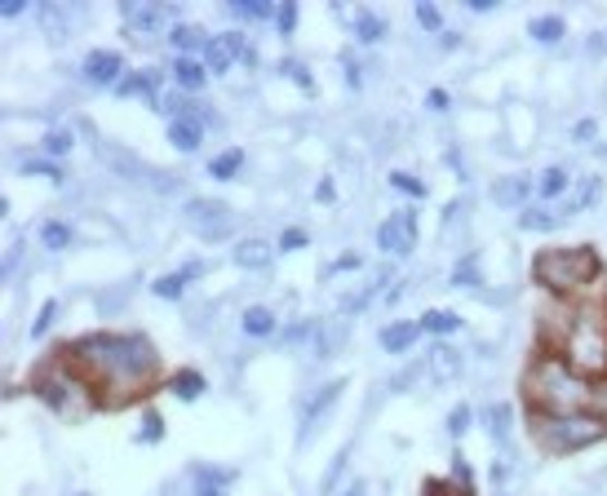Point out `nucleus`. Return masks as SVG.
Listing matches in <instances>:
<instances>
[{"mask_svg": "<svg viewBox=\"0 0 607 496\" xmlns=\"http://www.w3.org/2000/svg\"><path fill=\"white\" fill-rule=\"evenodd\" d=\"M72 360L85 364L116 403H129L133 395H143L147 382L156 377L160 368V350L147 341V337H116V332H98V337H85L72 346Z\"/></svg>", "mask_w": 607, "mask_h": 496, "instance_id": "obj_1", "label": "nucleus"}, {"mask_svg": "<svg viewBox=\"0 0 607 496\" xmlns=\"http://www.w3.org/2000/svg\"><path fill=\"white\" fill-rule=\"evenodd\" d=\"M523 386H527V399L536 403V412H550V416L590 412V403H594V382H585L581 373H572L568 360H559V354L536 360L527 368Z\"/></svg>", "mask_w": 607, "mask_h": 496, "instance_id": "obj_2", "label": "nucleus"}, {"mask_svg": "<svg viewBox=\"0 0 607 496\" xmlns=\"http://www.w3.org/2000/svg\"><path fill=\"white\" fill-rule=\"evenodd\" d=\"M532 439L546 452L563 457V452H576V448H590V444L607 439V421L594 416V412H568V416L536 412L532 416Z\"/></svg>", "mask_w": 607, "mask_h": 496, "instance_id": "obj_3", "label": "nucleus"}, {"mask_svg": "<svg viewBox=\"0 0 607 496\" xmlns=\"http://www.w3.org/2000/svg\"><path fill=\"white\" fill-rule=\"evenodd\" d=\"M36 395L49 403V412L66 425H76L94 412V386L72 373V364H49L40 377H36Z\"/></svg>", "mask_w": 607, "mask_h": 496, "instance_id": "obj_4", "label": "nucleus"}, {"mask_svg": "<svg viewBox=\"0 0 607 496\" xmlns=\"http://www.w3.org/2000/svg\"><path fill=\"white\" fill-rule=\"evenodd\" d=\"M563 360L581 377H607V315L598 311H576L563 337Z\"/></svg>", "mask_w": 607, "mask_h": 496, "instance_id": "obj_5", "label": "nucleus"}, {"mask_svg": "<svg viewBox=\"0 0 607 496\" xmlns=\"http://www.w3.org/2000/svg\"><path fill=\"white\" fill-rule=\"evenodd\" d=\"M532 275L550 293H576L598 275V257L590 249H546L532 262Z\"/></svg>", "mask_w": 607, "mask_h": 496, "instance_id": "obj_6", "label": "nucleus"}, {"mask_svg": "<svg viewBox=\"0 0 607 496\" xmlns=\"http://www.w3.org/2000/svg\"><path fill=\"white\" fill-rule=\"evenodd\" d=\"M186 227L199 240H227V231L235 227V218H231V208L222 199H191L186 204Z\"/></svg>", "mask_w": 607, "mask_h": 496, "instance_id": "obj_7", "label": "nucleus"}, {"mask_svg": "<svg viewBox=\"0 0 607 496\" xmlns=\"http://www.w3.org/2000/svg\"><path fill=\"white\" fill-rule=\"evenodd\" d=\"M377 244L386 253H409L417 244V218L413 213H394V218H386L381 231H377Z\"/></svg>", "mask_w": 607, "mask_h": 496, "instance_id": "obj_8", "label": "nucleus"}, {"mask_svg": "<svg viewBox=\"0 0 607 496\" xmlns=\"http://www.w3.org/2000/svg\"><path fill=\"white\" fill-rule=\"evenodd\" d=\"M342 399V382H332V386H324L315 399H306V408H302V431H298V444H311L315 439V431L324 425V416H328V408Z\"/></svg>", "mask_w": 607, "mask_h": 496, "instance_id": "obj_9", "label": "nucleus"}, {"mask_svg": "<svg viewBox=\"0 0 607 496\" xmlns=\"http://www.w3.org/2000/svg\"><path fill=\"white\" fill-rule=\"evenodd\" d=\"M85 81L89 85H120L124 81V58L120 53H107V49L89 53L85 58Z\"/></svg>", "mask_w": 607, "mask_h": 496, "instance_id": "obj_10", "label": "nucleus"}, {"mask_svg": "<svg viewBox=\"0 0 607 496\" xmlns=\"http://www.w3.org/2000/svg\"><path fill=\"white\" fill-rule=\"evenodd\" d=\"M276 249L280 244H266V240H244V244H235V266H244V270H266L271 266V257H276Z\"/></svg>", "mask_w": 607, "mask_h": 496, "instance_id": "obj_11", "label": "nucleus"}, {"mask_svg": "<svg viewBox=\"0 0 607 496\" xmlns=\"http://www.w3.org/2000/svg\"><path fill=\"white\" fill-rule=\"evenodd\" d=\"M124 19H129V32H133V36L147 40V36L160 27L165 5H124Z\"/></svg>", "mask_w": 607, "mask_h": 496, "instance_id": "obj_12", "label": "nucleus"}, {"mask_svg": "<svg viewBox=\"0 0 607 496\" xmlns=\"http://www.w3.org/2000/svg\"><path fill=\"white\" fill-rule=\"evenodd\" d=\"M169 142L178 152H195L199 142H205V124H199L195 116H178L173 124H169Z\"/></svg>", "mask_w": 607, "mask_h": 496, "instance_id": "obj_13", "label": "nucleus"}, {"mask_svg": "<svg viewBox=\"0 0 607 496\" xmlns=\"http://www.w3.org/2000/svg\"><path fill=\"white\" fill-rule=\"evenodd\" d=\"M240 36L235 32H227V36H218V40H209V49H205V58H209V71H227L235 58H240Z\"/></svg>", "mask_w": 607, "mask_h": 496, "instance_id": "obj_14", "label": "nucleus"}, {"mask_svg": "<svg viewBox=\"0 0 607 496\" xmlns=\"http://www.w3.org/2000/svg\"><path fill=\"white\" fill-rule=\"evenodd\" d=\"M417 337H422V324H390V328H381V350L403 354V350H413Z\"/></svg>", "mask_w": 607, "mask_h": 496, "instance_id": "obj_15", "label": "nucleus"}, {"mask_svg": "<svg viewBox=\"0 0 607 496\" xmlns=\"http://www.w3.org/2000/svg\"><path fill=\"white\" fill-rule=\"evenodd\" d=\"M493 199H497V208H523L527 182L523 178H501V182H493Z\"/></svg>", "mask_w": 607, "mask_h": 496, "instance_id": "obj_16", "label": "nucleus"}, {"mask_svg": "<svg viewBox=\"0 0 607 496\" xmlns=\"http://www.w3.org/2000/svg\"><path fill=\"white\" fill-rule=\"evenodd\" d=\"M430 368H435V377H439V382H457V373H461V354H457L452 346H435Z\"/></svg>", "mask_w": 607, "mask_h": 496, "instance_id": "obj_17", "label": "nucleus"}, {"mask_svg": "<svg viewBox=\"0 0 607 496\" xmlns=\"http://www.w3.org/2000/svg\"><path fill=\"white\" fill-rule=\"evenodd\" d=\"M205 76H209V71L199 66L195 58H178V62H173V81H178L182 89H199V85H205Z\"/></svg>", "mask_w": 607, "mask_h": 496, "instance_id": "obj_18", "label": "nucleus"}, {"mask_svg": "<svg viewBox=\"0 0 607 496\" xmlns=\"http://www.w3.org/2000/svg\"><path fill=\"white\" fill-rule=\"evenodd\" d=\"M244 332H248V337H271V332H276V315L266 311V306L244 311Z\"/></svg>", "mask_w": 607, "mask_h": 496, "instance_id": "obj_19", "label": "nucleus"}, {"mask_svg": "<svg viewBox=\"0 0 607 496\" xmlns=\"http://www.w3.org/2000/svg\"><path fill=\"white\" fill-rule=\"evenodd\" d=\"M532 40H542V45H559L563 40V19H532Z\"/></svg>", "mask_w": 607, "mask_h": 496, "instance_id": "obj_20", "label": "nucleus"}, {"mask_svg": "<svg viewBox=\"0 0 607 496\" xmlns=\"http://www.w3.org/2000/svg\"><path fill=\"white\" fill-rule=\"evenodd\" d=\"M169 390H173L178 399H199V395H205V377H199V373H178V377L169 382Z\"/></svg>", "mask_w": 607, "mask_h": 496, "instance_id": "obj_21", "label": "nucleus"}, {"mask_svg": "<svg viewBox=\"0 0 607 496\" xmlns=\"http://www.w3.org/2000/svg\"><path fill=\"white\" fill-rule=\"evenodd\" d=\"M191 275H199V266H186V270H178V275L156 279V293H160V298H182V289H186V279H191Z\"/></svg>", "mask_w": 607, "mask_h": 496, "instance_id": "obj_22", "label": "nucleus"}, {"mask_svg": "<svg viewBox=\"0 0 607 496\" xmlns=\"http://www.w3.org/2000/svg\"><path fill=\"white\" fill-rule=\"evenodd\" d=\"M120 94H124V98L138 94V98H151V107H160V102H156V81H151V76H124V81H120Z\"/></svg>", "mask_w": 607, "mask_h": 496, "instance_id": "obj_23", "label": "nucleus"}, {"mask_svg": "<svg viewBox=\"0 0 607 496\" xmlns=\"http://www.w3.org/2000/svg\"><path fill=\"white\" fill-rule=\"evenodd\" d=\"M598 195H603V182H598L594 173H585V178L576 182V199H572V208H594Z\"/></svg>", "mask_w": 607, "mask_h": 496, "instance_id": "obj_24", "label": "nucleus"}, {"mask_svg": "<svg viewBox=\"0 0 607 496\" xmlns=\"http://www.w3.org/2000/svg\"><path fill=\"white\" fill-rule=\"evenodd\" d=\"M422 328H426V332H435V337H448V332H457V328H461V319H457V315H448V311H430V315L422 319Z\"/></svg>", "mask_w": 607, "mask_h": 496, "instance_id": "obj_25", "label": "nucleus"}, {"mask_svg": "<svg viewBox=\"0 0 607 496\" xmlns=\"http://www.w3.org/2000/svg\"><path fill=\"white\" fill-rule=\"evenodd\" d=\"M40 240H45V249H66V244H72V227H62V222H45L40 227Z\"/></svg>", "mask_w": 607, "mask_h": 496, "instance_id": "obj_26", "label": "nucleus"}, {"mask_svg": "<svg viewBox=\"0 0 607 496\" xmlns=\"http://www.w3.org/2000/svg\"><path fill=\"white\" fill-rule=\"evenodd\" d=\"M510 408L506 403H497V408H488V435L497 439V444H506V435H510Z\"/></svg>", "mask_w": 607, "mask_h": 496, "instance_id": "obj_27", "label": "nucleus"}, {"mask_svg": "<svg viewBox=\"0 0 607 496\" xmlns=\"http://www.w3.org/2000/svg\"><path fill=\"white\" fill-rule=\"evenodd\" d=\"M563 186H568V169H546V178H542V199H555V195H563Z\"/></svg>", "mask_w": 607, "mask_h": 496, "instance_id": "obj_28", "label": "nucleus"}, {"mask_svg": "<svg viewBox=\"0 0 607 496\" xmlns=\"http://www.w3.org/2000/svg\"><path fill=\"white\" fill-rule=\"evenodd\" d=\"M355 36L373 45V40H381V36H386V27H381V19H377V14H360V19H355Z\"/></svg>", "mask_w": 607, "mask_h": 496, "instance_id": "obj_29", "label": "nucleus"}, {"mask_svg": "<svg viewBox=\"0 0 607 496\" xmlns=\"http://www.w3.org/2000/svg\"><path fill=\"white\" fill-rule=\"evenodd\" d=\"M173 45H178V49H209V40L199 36V27H186V23L173 27Z\"/></svg>", "mask_w": 607, "mask_h": 496, "instance_id": "obj_30", "label": "nucleus"}, {"mask_svg": "<svg viewBox=\"0 0 607 496\" xmlns=\"http://www.w3.org/2000/svg\"><path fill=\"white\" fill-rule=\"evenodd\" d=\"M240 165H244V156H240V152H222V156L209 165V173H214V178H235V169H240Z\"/></svg>", "mask_w": 607, "mask_h": 496, "instance_id": "obj_31", "label": "nucleus"}, {"mask_svg": "<svg viewBox=\"0 0 607 496\" xmlns=\"http://www.w3.org/2000/svg\"><path fill=\"white\" fill-rule=\"evenodd\" d=\"M559 227V218H555V213H523V231H555Z\"/></svg>", "mask_w": 607, "mask_h": 496, "instance_id": "obj_32", "label": "nucleus"}, {"mask_svg": "<svg viewBox=\"0 0 607 496\" xmlns=\"http://www.w3.org/2000/svg\"><path fill=\"white\" fill-rule=\"evenodd\" d=\"M479 279V262L475 257H465L457 270H452V283H457V289H465V283H475Z\"/></svg>", "mask_w": 607, "mask_h": 496, "instance_id": "obj_33", "label": "nucleus"}, {"mask_svg": "<svg viewBox=\"0 0 607 496\" xmlns=\"http://www.w3.org/2000/svg\"><path fill=\"white\" fill-rule=\"evenodd\" d=\"M45 152H53V156H66V152H72V133H62V129H53V133L45 137Z\"/></svg>", "mask_w": 607, "mask_h": 496, "instance_id": "obj_34", "label": "nucleus"}, {"mask_svg": "<svg viewBox=\"0 0 607 496\" xmlns=\"http://www.w3.org/2000/svg\"><path fill=\"white\" fill-rule=\"evenodd\" d=\"M276 23H280V36H293V23H298V5H280V10H276Z\"/></svg>", "mask_w": 607, "mask_h": 496, "instance_id": "obj_35", "label": "nucleus"}, {"mask_svg": "<svg viewBox=\"0 0 607 496\" xmlns=\"http://www.w3.org/2000/svg\"><path fill=\"white\" fill-rule=\"evenodd\" d=\"M293 249H306V231H298V227H289L280 235V253H293Z\"/></svg>", "mask_w": 607, "mask_h": 496, "instance_id": "obj_36", "label": "nucleus"}, {"mask_svg": "<svg viewBox=\"0 0 607 496\" xmlns=\"http://www.w3.org/2000/svg\"><path fill=\"white\" fill-rule=\"evenodd\" d=\"M590 412L607 421V377H603V382H594V403H590Z\"/></svg>", "mask_w": 607, "mask_h": 496, "instance_id": "obj_37", "label": "nucleus"}, {"mask_svg": "<svg viewBox=\"0 0 607 496\" xmlns=\"http://www.w3.org/2000/svg\"><path fill=\"white\" fill-rule=\"evenodd\" d=\"M165 435V416L160 412H147V425H143V439L151 444V439H160Z\"/></svg>", "mask_w": 607, "mask_h": 496, "instance_id": "obj_38", "label": "nucleus"}, {"mask_svg": "<svg viewBox=\"0 0 607 496\" xmlns=\"http://www.w3.org/2000/svg\"><path fill=\"white\" fill-rule=\"evenodd\" d=\"M45 27H53V45L66 40V27H62V10H45Z\"/></svg>", "mask_w": 607, "mask_h": 496, "instance_id": "obj_39", "label": "nucleus"}, {"mask_svg": "<svg viewBox=\"0 0 607 496\" xmlns=\"http://www.w3.org/2000/svg\"><path fill=\"white\" fill-rule=\"evenodd\" d=\"M23 173H32V178H58V165H49V160H27Z\"/></svg>", "mask_w": 607, "mask_h": 496, "instance_id": "obj_40", "label": "nucleus"}, {"mask_svg": "<svg viewBox=\"0 0 607 496\" xmlns=\"http://www.w3.org/2000/svg\"><path fill=\"white\" fill-rule=\"evenodd\" d=\"M342 470H347V452H342V457H337V461H332V470L324 474V492H328V496H332V487H337V479H342Z\"/></svg>", "mask_w": 607, "mask_h": 496, "instance_id": "obj_41", "label": "nucleus"}, {"mask_svg": "<svg viewBox=\"0 0 607 496\" xmlns=\"http://www.w3.org/2000/svg\"><path fill=\"white\" fill-rule=\"evenodd\" d=\"M417 19H422L426 32H439V10L435 5H417Z\"/></svg>", "mask_w": 607, "mask_h": 496, "instance_id": "obj_42", "label": "nucleus"}, {"mask_svg": "<svg viewBox=\"0 0 607 496\" xmlns=\"http://www.w3.org/2000/svg\"><path fill=\"white\" fill-rule=\"evenodd\" d=\"M465 425H470V408H457L452 421H448V431H452V435H465Z\"/></svg>", "mask_w": 607, "mask_h": 496, "instance_id": "obj_43", "label": "nucleus"}, {"mask_svg": "<svg viewBox=\"0 0 607 496\" xmlns=\"http://www.w3.org/2000/svg\"><path fill=\"white\" fill-rule=\"evenodd\" d=\"M390 182H394V186H399V191H409V195H422V191H426V186H422V182H417V178H403V173H394V178H390Z\"/></svg>", "mask_w": 607, "mask_h": 496, "instance_id": "obj_44", "label": "nucleus"}, {"mask_svg": "<svg viewBox=\"0 0 607 496\" xmlns=\"http://www.w3.org/2000/svg\"><path fill=\"white\" fill-rule=\"evenodd\" d=\"M53 315H58V306H53V302H49V306H45V311H40V319H36V328H32V332H36V337H45V328H49V324H53Z\"/></svg>", "mask_w": 607, "mask_h": 496, "instance_id": "obj_45", "label": "nucleus"}, {"mask_svg": "<svg viewBox=\"0 0 607 496\" xmlns=\"http://www.w3.org/2000/svg\"><path fill=\"white\" fill-rule=\"evenodd\" d=\"M426 102H430L435 111H448V94H444V89H430V94H426Z\"/></svg>", "mask_w": 607, "mask_h": 496, "instance_id": "obj_46", "label": "nucleus"}, {"mask_svg": "<svg viewBox=\"0 0 607 496\" xmlns=\"http://www.w3.org/2000/svg\"><path fill=\"white\" fill-rule=\"evenodd\" d=\"M27 5H23V0H5V5H0V14H5V19H19Z\"/></svg>", "mask_w": 607, "mask_h": 496, "instance_id": "obj_47", "label": "nucleus"}, {"mask_svg": "<svg viewBox=\"0 0 607 496\" xmlns=\"http://www.w3.org/2000/svg\"><path fill=\"white\" fill-rule=\"evenodd\" d=\"M332 496H368V483H351V487H342V492H332Z\"/></svg>", "mask_w": 607, "mask_h": 496, "instance_id": "obj_48", "label": "nucleus"}, {"mask_svg": "<svg viewBox=\"0 0 607 496\" xmlns=\"http://www.w3.org/2000/svg\"><path fill=\"white\" fill-rule=\"evenodd\" d=\"M590 133H594V120H581V124H576V137H581V142H585V137H590Z\"/></svg>", "mask_w": 607, "mask_h": 496, "instance_id": "obj_49", "label": "nucleus"}, {"mask_svg": "<svg viewBox=\"0 0 607 496\" xmlns=\"http://www.w3.org/2000/svg\"><path fill=\"white\" fill-rule=\"evenodd\" d=\"M199 496H222V492H218V487H205V492H199Z\"/></svg>", "mask_w": 607, "mask_h": 496, "instance_id": "obj_50", "label": "nucleus"}, {"mask_svg": "<svg viewBox=\"0 0 607 496\" xmlns=\"http://www.w3.org/2000/svg\"><path fill=\"white\" fill-rule=\"evenodd\" d=\"M430 496H444V487H430Z\"/></svg>", "mask_w": 607, "mask_h": 496, "instance_id": "obj_51", "label": "nucleus"}]
</instances>
